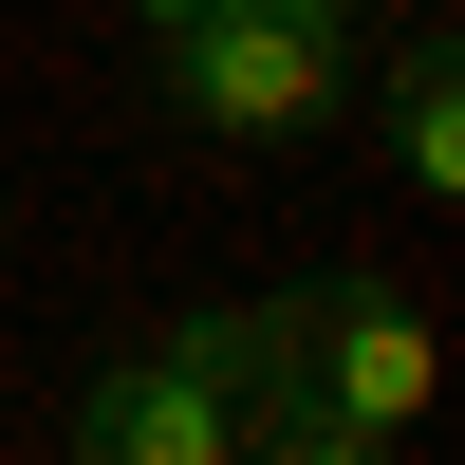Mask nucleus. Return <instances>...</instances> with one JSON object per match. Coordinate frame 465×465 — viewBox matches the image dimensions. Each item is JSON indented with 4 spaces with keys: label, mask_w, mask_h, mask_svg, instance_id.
<instances>
[{
    "label": "nucleus",
    "mask_w": 465,
    "mask_h": 465,
    "mask_svg": "<svg viewBox=\"0 0 465 465\" xmlns=\"http://www.w3.org/2000/svg\"><path fill=\"white\" fill-rule=\"evenodd\" d=\"M149 37H168V112H186L205 149H298V131L354 112V37H317V19L186 0V19H149Z\"/></svg>",
    "instance_id": "f257e3e1"
},
{
    "label": "nucleus",
    "mask_w": 465,
    "mask_h": 465,
    "mask_svg": "<svg viewBox=\"0 0 465 465\" xmlns=\"http://www.w3.org/2000/svg\"><path fill=\"white\" fill-rule=\"evenodd\" d=\"M429 391H447V335H429L410 280H298L280 298V410H335V429L410 447Z\"/></svg>",
    "instance_id": "f03ea898"
},
{
    "label": "nucleus",
    "mask_w": 465,
    "mask_h": 465,
    "mask_svg": "<svg viewBox=\"0 0 465 465\" xmlns=\"http://www.w3.org/2000/svg\"><path fill=\"white\" fill-rule=\"evenodd\" d=\"M74 465H242V391H205L186 354H112L74 391Z\"/></svg>",
    "instance_id": "7ed1b4c3"
},
{
    "label": "nucleus",
    "mask_w": 465,
    "mask_h": 465,
    "mask_svg": "<svg viewBox=\"0 0 465 465\" xmlns=\"http://www.w3.org/2000/svg\"><path fill=\"white\" fill-rule=\"evenodd\" d=\"M391 168H410V205H465V37L447 19L391 56Z\"/></svg>",
    "instance_id": "20e7f679"
},
{
    "label": "nucleus",
    "mask_w": 465,
    "mask_h": 465,
    "mask_svg": "<svg viewBox=\"0 0 465 465\" xmlns=\"http://www.w3.org/2000/svg\"><path fill=\"white\" fill-rule=\"evenodd\" d=\"M242 465H391V447L335 429V410H280V391H261V410H242Z\"/></svg>",
    "instance_id": "39448f33"
},
{
    "label": "nucleus",
    "mask_w": 465,
    "mask_h": 465,
    "mask_svg": "<svg viewBox=\"0 0 465 465\" xmlns=\"http://www.w3.org/2000/svg\"><path fill=\"white\" fill-rule=\"evenodd\" d=\"M261 19H317V37H354V0H261Z\"/></svg>",
    "instance_id": "423d86ee"
},
{
    "label": "nucleus",
    "mask_w": 465,
    "mask_h": 465,
    "mask_svg": "<svg viewBox=\"0 0 465 465\" xmlns=\"http://www.w3.org/2000/svg\"><path fill=\"white\" fill-rule=\"evenodd\" d=\"M131 19H186V0H131Z\"/></svg>",
    "instance_id": "0eeeda50"
},
{
    "label": "nucleus",
    "mask_w": 465,
    "mask_h": 465,
    "mask_svg": "<svg viewBox=\"0 0 465 465\" xmlns=\"http://www.w3.org/2000/svg\"><path fill=\"white\" fill-rule=\"evenodd\" d=\"M0 242H19V205H0Z\"/></svg>",
    "instance_id": "6e6552de"
}]
</instances>
